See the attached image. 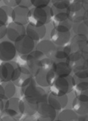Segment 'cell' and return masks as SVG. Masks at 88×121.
Masks as SVG:
<instances>
[{
    "label": "cell",
    "instance_id": "obj_1",
    "mask_svg": "<svg viewBox=\"0 0 88 121\" xmlns=\"http://www.w3.org/2000/svg\"><path fill=\"white\" fill-rule=\"evenodd\" d=\"M21 92L23 99L31 103L40 104L48 100V95L41 86L37 84L35 78H33L27 86L21 88Z\"/></svg>",
    "mask_w": 88,
    "mask_h": 121
},
{
    "label": "cell",
    "instance_id": "obj_2",
    "mask_svg": "<svg viewBox=\"0 0 88 121\" xmlns=\"http://www.w3.org/2000/svg\"><path fill=\"white\" fill-rule=\"evenodd\" d=\"M53 19L52 9L50 6L45 8H33L30 9L28 15L29 24L35 27L45 26Z\"/></svg>",
    "mask_w": 88,
    "mask_h": 121
},
{
    "label": "cell",
    "instance_id": "obj_3",
    "mask_svg": "<svg viewBox=\"0 0 88 121\" xmlns=\"http://www.w3.org/2000/svg\"><path fill=\"white\" fill-rule=\"evenodd\" d=\"M76 81L71 75L67 77H57L54 82L50 86L52 94L56 95H65L73 91Z\"/></svg>",
    "mask_w": 88,
    "mask_h": 121
},
{
    "label": "cell",
    "instance_id": "obj_4",
    "mask_svg": "<svg viewBox=\"0 0 88 121\" xmlns=\"http://www.w3.org/2000/svg\"><path fill=\"white\" fill-rule=\"evenodd\" d=\"M87 9L88 4H84L81 1L71 4L67 9V13L68 14V19L72 21L73 23L86 20V11H87Z\"/></svg>",
    "mask_w": 88,
    "mask_h": 121
},
{
    "label": "cell",
    "instance_id": "obj_5",
    "mask_svg": "<svg viewBox=\"0 0 88 121\" xmlns=\"http://www.w3.org/2000/svg\"><path fill=\"white\" fill-rule=\"evenodd\" d=\"M66 61L73 68V71L75 72L77 71L82 69H87L88 65V52H72Z\"/></svg>",
    "mask_w": 88,
    "mask_h": 121
},
{
    "label": "cell",
    "instance_id": "obj_6",
    "mask_svg": "<svg viewBox=\"0 0 88 121\" xmlns=\"http://www.w3.org/2000/svg\"><path fill=\"white\" fill-rule=\"evenodd\" d=\"M16 49L17 53L20 54V56L27 55L34 51L35 47V41L32 40L27 34L19 37L17 40L14 42Z\"/></svg>",
    "mask_w": 88,
    "mask_h": 121
},
{
    "label": "cell",
    "instance_id": "obj_7",
    "mask_svg": "<svg viewBox=\"0 0 88 121\" xmlns=\"http://www.w3.org/2000/svg\"><path fill=\"white\" fill-rule=\"evenodd\" d=\"M17 52L15 44L11 41H3L0 43V60L2 61H11L16 56Z\"/></svg>",
    "mask_w": 88,
    "mask_h": 121
},
{
    "label": "cell",
    "instance_id": "obj_8",
    "mask_svg": "<svg viewBox=\"0 0 88 121\" xmlns=\"http://www.w3.org/2000/svg\"><path fill=\"white\" fill-rule=\"evenodd\" d=\"M18 64L12 61H2L0 65V80L1 82H8L12 81L14 74Z\"/></svg>",
    "mask_w": 88,
    "mask_h": 121
},
{
    "label": "cell",
    "instance_id": "obj_9",
    "mask_svg": "<svg viewBox=\"0 0 88 121\" xmlns=\"http://www.w3.org/2000/svg\"><path fill=\"white\" fill-rule=\"evenodd\" d=\"M20 100L19 98H11L6 100L5 102V109L4 112H2L4 114H8L9 116L15 118L17 120H19L22 118V114L20 112L19 109V104H20Z\"/></svg>",
    "mask_w": 88,
    "mask_h": 121
},
{
    "label": "cell",
    "instance_id": "obj_10",
    "mask_svg": "<svg viewBox=\"0 0 88 121\" xmlns=\"http://www.w3.org/2000/svg\"><path fill=\"white\" fill-rule=\"evenodd\" d=\"M17 64L21 67L26 68L29 72L32 75L33 77L36 75L40 68V60H29L26 57L25 55L20 56L17 60Z\"/></svg>",
    "mask_w": 88,
    "mask_h": 121
},
{
    "label": "cell",
    "instance_id": "obj_11",
    "mask_svg": "<svg viewBox=\"0 0 88 121\" xmlns=\"http://www.w3.org/2000/svg\"><path fill=\"white\" fill-rule=\"evenodd\" d=\"M50 39L58 47H63L69 44L71 41V32H60L54 27L50 32Z\"/></svg>",
    "mask_w": 88,
    "mask_h": 121
},
{
    "label": "cell",
    "instance_id": "obj_12",
    "mask_svg": "<svg viewBox=\"0 0 88 121\" xmlns=\"http://www.w3.org/2000/svg\"><path fill=\"white\" fill-rule=\"evenodd\" d=\"M27 34V30L24 25L15 22H10L8 24L7 37L11 42H15L19 37Z\"/></svg>",
    "mask_w": 88,
    "mask_h": 121
},
{
    "label": "cell",
    "instance_id": "obj_13",
    "mask_svg": "<svg viewBox=\"0 0 88 121\" xmlns=\"http://www.w3.org/2000/svg\"><path fill=\"white\" fill-rule=\"evenodd\" d=\"M72 107L79 115L88 114V97L84 95H77L73 99Z\"/></svg>",
    "mask_w": 88,
    "mask_h": 121
},
{
    "label": "cell",
    "instance_id": "obj_14",
    "mask_svg": "<svg viewBox=\"0 0 88 121\" xmlns=\"http://www.w3.org/2000/svg\"><path fill=\"white\" fill-rule=\"evenodd\" d=\"M29 12H30V9L28 8L21 7V6L13 8L12 13V21L22 25H27L29 24Z\"/></svg>",
    "mask_w": 88,
    "mask_h": 121
},
{
    "label": "cell",
    "instance_id": "obj_15",
    "mask_svg": "<svg viewBox=\"0 0 88 121\" xmlns=\"http://www.w3.org/2000/svg\"><path fill=\"white\" fill-rule=\"evenodd\" d=\"M72 52H88V38L86 36L75 35L70 41Z\"/></svg>",
    "mask_w": 88,
    "mask_h": 121
},
{
    "label": "cell",
    "instance_id": "obj_16",
    "mask_svg": "<svg viewBox=\"0 0 88 121\" xmlns=\"http://www.w3.org/2000/svg\"><path fill=\"white\" fill-rule=\"evenodd\" d=\"M37 114L41 118L49 119L50 120H55L57 117V110L54 107H52L48 101L41 102L38 104V110Z\"/></svg>",
    "mask_w": 88,
    "mask_h": 121
},
{
    "label": "cell",
    "instance_id": "obj_17",
    "mask_svg": "<svg viewBox=\"0 0 88 121\" xmlns=\"http://www.w3.org/2000/svg\"><path fill=\"white\" fill-rule=\"evenodd\" d=\"M48 103L56 110H63L68 102V95H56L52 93L48 95Z\"/></svg>",
    "mask_w": 88,
    "mask_h": 121
},
{
    "label": "cell",
    "instance_id": "obj_18",
    "mask_svg": "<svg viewBox=\"0 0 88 121\" xmlns=\"http://www.w3.org/2000/svg\"><path fill=\"white\" fill-rule=\"evenodd\" d=\"M36 50L43 52L49 58H53L57 50V46L51 40H42L36 45Z\"/></svg>",
    "mask_w": 88,
    "mask_h": 121
},
{
    "label": "cell",
    "instance_id": "obj_19",
    "mask_svg": "<svg viewBox=\"0 0 88 121\" xmlns=\"http://www.w3.org/2000/svg\"><path fill=\"white\" fill-rule=\"evenodd\" d=\"M27 34L34 41H40L45 37L47 32V28L45 26L41 27H35L31 24H27Z\"/></svg>",
    "mask_w": 88,
    "mask_h": 121
},
{
    "label": "cell",
    "instance_id": "obj_20",
    "mask_svg": "<svg viewBox=\"0 0 88 121\" xmlns=\"http://www.w3.org/2000/svg\"><path fill=\"white\" fill-rule=\"evenodd\" d=\"M19 109H20V112L22 115L34 116L38 110V104L31 103L27 100L26 99H22L20 100Z\"/></svg>",
    "mask_w": 88,
    "mask_h": 121
},
{
    "label": "cell",
    "instance_id": "obj_21",
    "mask_svg": "<svg viewBox=\"0 0 88 121\" xmlns=\"http://www.w3.org/2000/svg\"><path fill=\"white\" fill-rule=\"evenodd\" d=\"M54 70L57 76L58 77H67V76H70V74L73 71V68L66 60L55 62Z\"/></svg>",
    "mask_w": 88,
    "mask_h": 121
},
{
    "label": "cell",
    "instance_id": "obj_22",
    "mask_svg": "<svg viewBox=\"0 0 88 121\" xmlns=\"http://www.w3.org/2000/svg\"><path fill=\"white\" fill-rule=\"evenodd\" d=\"M70 43V42H69ZM72 53V49L70 47V44H68L63 47H58L57 46V50L54 53V56L52 58V60H54L55 62L62 61V60H66L68 56Z\"/></svg>",
    "mask_w": 88,
    "mask_h": 121
},
{
    "label": "cell",
    "instance_id": "obj_23",
    "mask_svg": "<svg viewBox=\"0 0 88 121\" xmlns=\"http://www.w3.org/2000/svg\"><path fill=\"white\" fill-rule=\"evenodd\" d=\"M58 119L61 121H79V114L73 109H63L58 114Z\"/></svg>",
    "mask_w": 88,
    "mask_h": 121
},
{
    "label": "cell",
    "instance_id": "obj_24",
    "mask_svg": "<svg viewBox=\"0 0 88 121\" xmlns=\"http://www.w3.org/2000/svg\"><path fill=\"white\" fill-rule=\"evenodd\" d=\"M73 30L76 35H81L88 37V20L73 24Z\"/></svg>",
    "mask_w": 88,
    "mask_h": 121
},
{
    "label": "cell",
    "instance_id": "obj_25",
    "mask_svg": "<svg viewBox=\"0 0 88 121\" xmlns=\"http://www.w3.org/2000/svg\"><path fill=\"white\" fill-rule=\"evenodd\" d=\"M74 92L77 95H84L88 97V80L86 81H76Z\"/></svg>",
    "mask_w": 88,
    "mask_h": 121
},
{
    "label": "cell",
    "instance_id": "obj_26",
    "mask_svg": "<svg viewBox=\"0 0 88 121\" xmlns=\"http://www.w3.org/2000/svg\"><path fill=\"white\" fill-rule=\"evenodd\" d=\"M48 71L49 70L40 67V70L38 71V72L36 73V75L34 77L37 84L41 86V87L49 86L48 81H47V72H48Z\"/></svg>",
    "mask_w": 88,
    "mask_h": 121
},
{
    "label": "cell",
    "instance_id": "obj_27",
    "mask_svg": "<svg viewBox=\"0 0 88 121\" xmlns=\"http://www.w3.org/2000/svg\"><path fill=\"white\" fill-rule=\"evenodd\" d=\"M3 86L4 88V91H5V97H4V100H7L8 99L12 98L16 94V86L12 81H8V82H4L2 83Z\"/></svg>",
    "mask_w": 88,
    "mask_h": 121
},
{
    "label": "cell",
    "instance_id": "obj_28",
    "mask_svg": "<svg viewBox=\"0 0 88 121\" xmlns=\"http://www.w3.org/2000/svg\"><path fill=\"white\" fill-rule=\"evenodd\" d=\"M73 22L72 21H70L69 19H67V20L63 21V22L54 25V27L60 32H69L73 28Z\"/></svg>",
    "mask_w": 88,
    "mask_h": 121
},
{
    "label": "cell",
    "instance_id": "obj_29",
    "mask_svg": "<svg viewBox=\"0 0 88 121\" xmlns=\"http://www.w3.org/2000/svg\"><path fill=\"white\" fill-rule=\"evenodd\" d=\"M73 77L75 79V81H86L88 80V69H82L75 71Z\"/></svg>",
    "mask_w": 88,
    "mask_h": 121
},
{
    "label": "cell",
    "instance_id": "obj_30",
    "mask_svg": "<svg viewBox=\"0 0 88 121\" xmlns=\"http://www.w3.org/2000/svg\"><path fill=\"white\" fill-rule=\"evenodd\" d=\"M54 64H55L54 60H53L51 58H49V57H45L42 60H40V67L44 68V69H46V70L54 69Z\"/></svg>",
    "mask_w": 88,
    "mask_h": 121
},
{
    "label": "cell",
    "instance_id": "obj_31",
    "mask_svg": "<svg viewBox=\"0 0 88 121\" xmlns=\"http://www.w3.org/2000/svg\"><path fill=\"white\" fill-rule=\"evenodd\" d=\"M26 57L29 60H42L43 58L46 57L45 55H44L43 52H41L39 50H34L33 52H31V53L27 54V55H25Z\"/></svg>",
    "mask_w": 88,
    "mask_h": 121
},
{
    "label": "cell",
    "instance_id": "obj_32",
    "mask_svg": "<svg viewBox=\"0 0 88 121\" xmlns=\"http://www.w3.org/2000/svg\"><path fill=\"white\" fill-rule=\"evenodd\" d=\"M70 4L66 0H59V1H55L52 3V7L58 10H67Z\"/></svg>",
    "mask_w": 88,
    "mask_h": 121
},
{
    "label": "cell",
    "instance_id": "obj_33",
    "mask_svg": "<svg viewBox=\"0 0 88 121\" xmlns=\"http://www.w3.org/2000/svg\"><path fill=\"white\" fill-rule=\"evenodd\" d=\"M0 20H1V24L4 25H7V23H9V21H12L9 14L2 7L0 9Z\"/></svg>",
    "mask_w": 88,
    "mask_h": 121
},
{
    "label": "cell",
    "instance_id": "obj_34",
    "mask_svg": "<svg viewBox=\"0 0 88 121\" xmlns=\"http://www.w3.org/2000/svg\"><path fill=\"white\" fill-rule=\"evenodd\" d=\"M51 0H31L34 8H45L49 6Z\"/></svg>",
    "mask_w": 88,
    "mask_h": 121
},
{
    "label": "cell",
    "instance_id": "obj_35",
    "mask_svg": "<svg viewBox=\"0 0 88 121\" xmlns=\"http://www.w3.org/2000/svg\"><path fill=\"white\" fill-rule=\"evenodd\" d=\"M5 5L9 6L11 8H16L20 5L22 0H3Z\"/></svg>",
    "mask_w": 88,
    "mask_h": 121
},
{
    "label": "cell",
    "instance_id": "obj_36",
    "mask_svg": "<svg viewBox=\"0 0 88 121\" xmlns=\"http://www.w3.org/2000/svg\"><path fill=\"white\" fill-rule=\"evenodd\" d=\"M8 32V26L4 25V24H0V37L4 38L5 36H7Z\"/></svg>",
    "mask_w": 88,
    "mask_h": 121
},
{
    "label": "cell",
    "instance_id": "obj_37",
    "mask_svg": "<svg viewBox=\"0 0 88 121\" xmlns=\"http://www.w3.org/2000/svg\"><path fill=\"white\" fill-rule=\"evenodd\" d=\"M21 7H24V8H31L32 6V3L31 0H22L21 1L20 5Z\"/></svg>",
    "mask_w": 88,
    "mask_h": 121
},
{
    "label": "cell",
    "instance_id": "obj_38",
    "mask_svg": "<svg viewBox=\"0 0 88 121\" xmlns=\"http://www.w3.org/2000/svg\"><path fill=\"white\" fill-rule=\"evenodd\" d=\"M0 121H17L15 118L12 117V116H9L8 114H2V116H1V120Z\"/></svg>",
    "mask_w": 88,
    "mask_h": 121
},
{
    "label": "cell",
    "instance_id": "obj_39",
    "mask_svg": "<svg viewBox=\"0 0 88 121\" xmlns=\"http://www.w3.org/2000/svg\"><path fill=\"white\" fill-rule=\"evenodd\" d=\"M22 121H38V118H35L34 116H27Z\"/></svg>",
    "mask_w": 88,
    "mask_h": 121
},
{
    "label": "cell",
    "instance_id": "obj_40",
    "mask_svg": "<svg viewBox=\"0 0 88 121\" xmlns=\"http://www.w3.org/2000/svg\"><path fill=\"white\" fill-rule=\"evenodd\" d=\"M0 97H1V99H4V97H5V91L2 85L0 86Z\"/></svg>",
    "mask_w": 88,
    "mask_h": 121
},
{
    "label": "cell",
    "instance_id": "obj_41",
    "mask_svg": "<svg viewBox=\"0 0 88 121\" xmlns=\"http://www.w3.org/2000/svg\"><path fill=\"white\" fill-rule=\"evenodd\" d=\"M67 2L71 5V4H76V3H78V2H81V0H66Z\"/></svg>",
    "mask_w": 88,
    "mask_h": 121
},
{
    "label": "cell",
    "instance_id": "obj_42",
    "mask_svg": "<svg viewBox=\"0 0 88 121\" xmlns=\"http://www.w3.org/2000/svg\"><path fill=\"white\" fill-rule=\"evenodd\" d=\"M38 121H52V120H50V119H45V118L40 117V118H38Z\"/></svg>",
    "mask_w": 88,
    "mask_h": 121
},
{
    "label": "cell",
    "instance_id": "obj_43",
    "mask_svg": "<svg viewBox=\"0 0 88 121\" xmlns=\"http://www.w3.org/2000/svg\"><path fill=\"white\" fill-rule=\"evenodd\" d=\"M81 2L84 3L86 4H88V0H81Z\"/></svg>",
    "mask_w": 88,
    "mask_h": 121
},
{
    "label": "cell",
    "instance_id": "obj_44",
    "mask_svg": "<svg viewBox=\"0 0 88 121\" xmlns=\"http://www.w3.org/2000/svg\"><path fill=\"white\" fill-rule=\"evenodd\" d=\"M86 20H88V9L86 11Z\"/></svg>",
    "mask_w": 88,
    "mask_h": 121
},
{
    "label": "cell",
    "instance_id": "obj_45",
    "mask_svg": "<svg viewBox=\"0 0 88 121\" xmlns=\"http://www.w3.org/2000/svg\"><path fill=\"white\" fill-rule=\"evenodd\" d=\"M55 1H59V0H51V2L53 3V2H55Z\"/></svg>",
    "mask_w": 88,
    "mask_h": 121
},
{
    "label": "cell",
    "instance_id": "obj_46",
    "mask_svg": "<svg viewBox=\"0 0 88 121\" xmlns=\"http://www.w3.org/2000/svg\"><path fill=\"white\" fill-rule=\"evenodd\" d=\"M54 121H61V120H59V119H55V120H54Z\"/></svg>",
    "mask_w": 88,
    "mask_h": 121
},
{
    "label": "cell",
    "instance_id": "obj_47",
    "mask_svg": "<svg viewBox=\"0 0 88 121\" xmlns=\"http://www.w3.org/2000/svg\"><path fill=\"white\" fill-rule=\"evenodd\" d=\"M87 69H88V65H87Z\"/></svg>",
    "mask_w": 88,
    "mask_h": 121
},
{
    "label": "cell",
    "instance_id": "obj_48",
    "mask_svg": "<svg viewBox=\"0 0 88 121\" xmlns=\"http://www.w3.org/2000/svg\"><path fill=\"white\" fill-rule=\"evenodd\" d=\"M87 38H88V37H87Z\"/></svg>",
    "mask_w": 88,
    "mask_h": 121
}]
</instances>
